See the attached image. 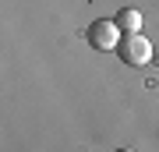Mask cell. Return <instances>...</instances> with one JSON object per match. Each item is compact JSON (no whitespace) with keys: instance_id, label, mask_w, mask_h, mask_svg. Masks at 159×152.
I'll return each instance as SVG.
<instances>
[{"instance_id":"obj_1","label":"cell","mask_w":159,"mask_h":152,"mask_svg":"<svg viewBox=\"0 0 159 152\" xmlns=\"http://www.w3.org/2000/svg\"><path fill=\"white\" fill-rule=\"evenodd\" d=\"M117 53H120V60H124V64H131V67H142V64L152 60V43H148L145 35L134 32V35H124V39H120Z\"/></svg>"},{"instance_id":"obj_3","label":"cell","mask_w":159,"mask_h":152,"mask_svg":"<svg viewBox=\"0 0 159 152\" xmlns=\"http://www.w3.org/2000/svg\"><path fill=\"white\" fill-rule=\"evenodd\" d=\"M113 21L120 25V32H124V35H134L138 28H142V14H138V11H131V7H127V11H120V14L113 18Z\"/></svg>"},{"instance_id":"obj_4","label":"cell","mask_w":159,"mask_h":152,"mask_svg":"<svg viewBox=\"0 0 159 152\" xmlns=\"http://www.w3.org/2000/svg\"><path fill=\"white\" fill-rule=\"evenodd\" d=\"M117 152H131V149H117Z\"/></svg>"},{"instance_id":"obj_2","label":"cell","mask_w":159,"mask_h":152,"mask_svg":"<svg viewBox=\"0 0 159 152\" xmlns=\"http://www.w3.org/2000/svg\"><path fill=\"white\" fill-rule=\"evenodd\" d=\"M120 39H124V32H120V25L117 21H92V28H89V43L96 46V50H117L120 46Z\"/></svg>"}]
</instances>
